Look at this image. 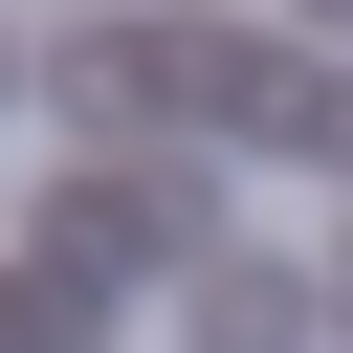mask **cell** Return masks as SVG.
<instances>
[{
  "label": "cell",
  "mask_w": 353,
  "mask_h": 353,
  "mask_svg": "<svg viewBox=\"0 0 353 353\" xmlns=\"http://www.w3.org/2000/svg\"><path fill=\"white\" fill-rule=\"evenodd\" d=\"M309 309H331V287L265 265V243H199V265H176V353H309Z\"/></svg>",
  "instance_id": "obj_1"
},
{
  "label": "cell",
  "mask_w": 353,
  "mask_h": 353,
  "mask_svg": "<svg viewBox=\"0 0 353 353\" xmlns=\"http://www.w3.org/2000/svg\"><path fill=\"white\" fill-rule=\"evenodd\" d=\"M88 331V287H0V353H66Z\"/></svg>",
  "instance_id": "obj_2"
},
{
  "label": "cell",
  "mask_w": 353,
  "mask_h": 353,
  "mask_svg": "<svg viewBox=\"0 0 353 353\" xmlns=\"http://www.w3.org/2000/svg\"><path fill=\"white\" fill-rule=\"evenodd\" d=\"M0 66H22V22H0Z\"/></svg>",
  "instance_id": "obj_3"
},
{
  "label": "cell",
  "mask_w": 353,
  "mask_h": 353,
  "mask_svg": "<svg viewBox=\"0 0 353 353\" xmlns=\"http://www.w3.org/2000/svg\"><path fill=\"white\" fill-rule=\"evenodd\" d=\"M309 22H353V0H309Z\"/></svg>",
  "instance_id": "obj_4"
}]
</instances>
